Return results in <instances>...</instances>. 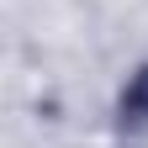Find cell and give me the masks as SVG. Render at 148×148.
Instances as JSON below:
<instances>
[{"label": "cell", "instance_id": "cell-1", "mask_svg": "<svg viewBox=\"0 0 148 148\" xmlns=\"http://www.w3.org/2000/svg\"><path fill=\"white\" fill-rule=\"evenodd\" d=\"M116 127L122 132H148V64L127 74L122 95H116Z\"/></svg>", "mask_w": 148, "mask_h": 148}]
</instances>
